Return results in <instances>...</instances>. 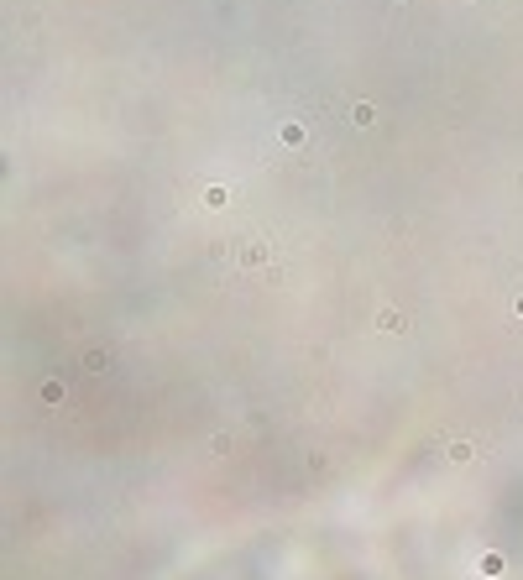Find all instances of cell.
<instances>
[{
    "label": "cell",
    "instance_id": "7a4b0ae2",
    "mask_svg": "<svg viewBox=\"0 0 523 580\" xmlns=\"http://www.w3.org/2000/svg\"><path fill=\"white\" fill-rule=\"evenodd\" d=\"M398 6H403V0H398Z\"/></svg>",
    "mask_w": 523,
    "mask_h": 580
},
{
    "label": "cell",
    "instance_id": "6da1fadb",
    "mask_svg": "<svg viewBox=\"0 0 523 580\" xmlns=\"http://www.w3.org/2000/svg\"><path fill=\"white\" fill-rule=\"evenodd\" d=\"M351 120H356V126H371V120H377V105H367V100H356V105H351Z\"/></svg>",
    "mask_w": 523,
    "mask_h": 580
}]
</instances>
